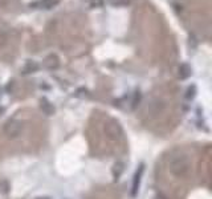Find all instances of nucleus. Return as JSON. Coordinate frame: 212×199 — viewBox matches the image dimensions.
I'll return each instance as SVG.
<instances>
[{"instance_id":"obj_1","label":"nucleus","mask_w":212,"mask_h":199,"mask_svg":"<svg viewBox=\"0 0 212 199\" xmlns=\"http://www.w3.org/2000/svg\"><path fill=\"white\" fill-rule=\"evenodd\" d=\"M169 169L175 177L183 178L191 170V159L188 155H184V154L174 155L169 162Z\"/></svg>"},{"instance_id":"obj_2","label":"nucleus","mask_w":212,"mask_h":199,"mask_svg":"<svg viewBox=\"0 0 212 199\" xmlns=\"http://www.w3.org/2000/svg\"><path fill=\"white\" fill-rule=\"evenodd\" d=\"M23 130V123L20 121H9L7 125L4 132L9 138H16L17 136H20V133Z\"/></svg>"},{"instance_id":"obj_3","label":"nucleus","mask_w":212,"mask_h":199,"mask_svg":"<svg viewBox=\"0 0 212 199\" xmlns=\"http://www.w3.org/2000/svg\"><path fill=\"white\" fill-rule=\"evenodd\" d=\"M145 170V166L141 165L139 169L135 171V175H134V181H133V187H131V195L135 197L138 190H139V183H141V178H142V174H143Z\"/></svg>"},{"instance_id":"obj_4","label":"nucleus","mask_w":212,"mask_h":199,"mask_svg":"<svg viewBox=\"0 0 212 199\" xmlns=\"http://www.w3.org/2000/svg\"><path fill=\"white\" fill-rule=\"evenodd\" d=\"M179 76H180V78H187V77L191 76V68L187 65V64L180 65V68H179Z\"/></svg>"},{"instance_id":"obj_5","label":"nucleus","mask_w":212,"mask_h":199,"mask_svg":"<svg viewBox=\"0 0 212 199\" xmlns=\"http://www.w3.org/2000/svg\"><path fill=\"white\" fill-rule=\"evenodd\" d=\"M109 2L114 7H125L130 3V0H109Z\"/></svg>"},{"instance_id":"obj_6","label":"nucleus","mask_w":212,"mask_h":199,"mask_svg":"<svg viewBox=\"0 0 212 199\" xmlns=\"http://www.w3.org/2000/svg\"><path fill=\"white\" fill-rule=\"evenodd\" d=\"M55 4H56V0H41L40 2V6L45 9H51Z\"/></svg>"},{"instance_id":"obj_7","label":"nucleus","mask_w":212,"mask_h":199,"mask_svg":"<svg viewBox=\"0 0 212 199\" xmlns=\"http://www.w3.org/2000/svg\"><path fill=\"white\" fill-rule=\"evenodd\" d=\"M103 6V0H90V7L92 8H98Z\"/></svg>"},{"instance_id":"obj_8","label":"nucleus","mask_w":212,"mask_h":199,"mask_svg":"<svg viewBox=\"0 0 212 199\" xmlns=\"http://www.w3.org/2000/svg\"><path fill=\"white\" fill-rule=\"evenodd\" d=\"M194 96H195V86H191V88H188V90H187L186 97L190 100V98H194Z\"/></svg>"},{"instance_id":"obj_9","label":"nucleus","mask_w":212,"mask_h":199,"mask_svg":"<svg viewBox=\"0 0 212 199\" xmlns=\"http://www.w3.org/2000/svg\"><path fill=\"white\" fill-rule=\"evenodd\" d=\"M37 199H48V198H37Z\"/></svg>"},{"instance_id":"obj_10","label":"nucleus","mask_w":212,"mask_h":199,"mask_svg":"<svg viewBox=\"0 0 212 199\" xmlns=\"http://www.w3.org/2000/svg\"><path fill=\"white\" fill-rule=\"evenodd\" d=\"M0 96H2V88H0Z\"/></svg>"}]
</instances>
